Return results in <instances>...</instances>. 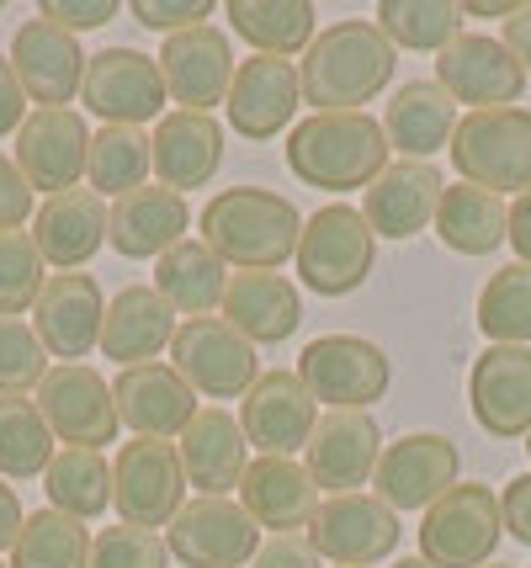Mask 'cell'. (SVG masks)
I'll return each mask as SVG.
<instances>
[{"mask_svg": "<svg viewBox=\"0 0 531 568\" xmlns=\"http://www.w3.org/2000/svg\"><path fill=\"white\" fill-rule=\"evenodd\" d=\"M304 213L272 186H224L203 202V245L239 272H277L298 255Z\"/></svg>", "mask_w": 531, "mask_h": 568, "instance_id": "6da1fadb", "label": "cell"}, {"mask_svg": "<svg viewBox=\"0 0 531 568\" xmlns=\"http://www.w3.org/2000/svg\"><path fill=\"white\" fill-rule=\"evenodd\" d=\"M399 70V49L378 32V22L351 17L329 22V32H314L298 64V85L314 112H361Z\"/></svg>", "mask_w": 531, "mask_h": 568, "instance_id": "7a4b0ae2", "label": "cell"}, {"mask_svg": "<svg viewBox=\"0 0 531 568\" xmlns=\"http://www.w3.org/2000/svg\"><path fill=\"white\" fill-rule=\"evenodd\" d=\"M388 133L367 112H314L287 128V171L314 192H367L388 171Z\"/></svg>", "mask_w": 531, "mask_h": 568, "instance_id": "3957f363", "label": "cell"}, {"mask_svg": "<svg viewBox=\"0 0 531 568\" xmlns=\"http://www.w3.org/2000/svg\"><path fill=\"white\" fill-rule=\"evenodd\" d=\"M452 165L468 186L494 197H527L531 192V112L527 106H494L457 118Z\"/></svg>", "mask_w": 531, "mask_h": 568, "instance_id": "277c9868", "label": "cell"}, {"mask_svg": "<svg viewBox=\"0 0 531 568\" xmlns=\"http://www.w3.org/2000/svg\"><path fill=\"white\" fill-rule=\"evenodd\" d=\"M293 261H298L304 287H314L319 297H346L372 276L378 234L367 229L361 207L329 202L314 219H304V240H298V255H293Z\"/></svg>", "mask_w": 531, "mask_h": 568, "instance_id": "5b68a950", "label": "cell"}, {"mask_svg": "<svg viewBox=\"0 0 531 568\" xmlns=\"http://www.w3.org/2000/svg\"><path fill=\"white\" fill-rule=\"evenodd\" d=\"M506 516L489 484H457L420 520V558L430 568H483L500 547Z\"/></svg>", "mask_w": 531, "mask_h": 568, "instance_id": "8992f818", "label": "cell"}, {"mask_svg": "<svg viewBox=\"0 0 531 568\" xmlns=\"http://www.w3.org/2000/svg\"><path fill=\"white\" fill-rule=\"evenodd\" d=\"M298 377H304V388L314 404L367 415V409L388 394L394 367H388L382 346L361 341V335H319V341H308L304 356H298Z\"/></svg>", "mask_w": 531, "mask_h": 568, "instance_id": "52a82bcc", "label": "cell"}, {"mask_svg": "<svg viewBox=\"0 0 531 568\" xmlns=\"http://www.w3.org/2000/svg\"><path fill=\"white\" fill-rule=\"evenodd\" d=\"M171 362L186 377V388L203 398H245L261 383V356L224 314L181 324L171 341Z\"/></svg>", "mask_w": 531, "mask_h": 568, "instance_id": "ba28073f", "label": "cell"}, {"mask_svg": "<svg viewBox=\"0 0 531 568\" xmlns=\"http://www.w3.org/2000/svg\"><path fill=\"white\" fill-rule=\"evenodd\" d=\"M112 499H118V520L123 526H144V531L171 526L181 516V505H186V473H181L176 442L133 436V442L118 446Z\"/></svg>", "mask_w": 531, "mask_h": 568, "instance_id": "9c48e42d", "label": "cell"}, {"mask_svg": "<svg viewBox=\"0 0 531 568\" xmlns=\"http://www.w3.org/2000/svg\"><path fill=\"white\" fill-rule=\"evenodd\" d=\"M405 537L399 510H388L378 495H325L319 510L308 520V542L319 558H329L335 568H372L382 564Z\"/></svg>", "mask_w": 531, "mask_h": 568, "instance_id": "30bf717a", "label": "cell"}, {"mask_svg": "<svg viewBox=\"0 0 531 568\" xmlns=\"http://www.w3.org/2000/svg\"><path fill=\"white\" fill-rule=\"evenodd\" d=\"M457 473H462L457 442L436 436V430H409V436L382 446L378 473H372V495L388 510H430L447 489L462 484Z\"/></svg>", "mask_w": 531, "mask_h": 568, "instance_id": "8fae6325", "label": "cell"}, {"mask_svg": "<svg viewBox=\"0 0 531 568\" xmlns=\"http://www.w3.org/2000/svg\"><path fill=\"white\" fill-rule=\"evenodd\" d=\"M165 547L186 568H245L261 552V526L234 499L197 495V499H186L181 516L171 520Z\"/></svg>", "mask_w": 531, "mask_h": 568, "instance_id": "7c38bea8", "label": "cell"}, {"mask_svg": "<svg viewBox=\"0 0 531 568\" xmlns=\"http://www.w3.org/2000/svg\"><path fill=\"white\" fill-rule=\"evenodd\" d=\"M38 415L49 420L53 442L64 446H96L118 442V404L112 388L96 367H80V362H59L49 367V377L38 383Z\"/></svg>", "mask_w": 531, "mask_h": 568, "instance_id": "4fadbf2b", "label": "cell"}, {"mask_svg": "<svg viewBox=\"0 0 531 568\" xmlns=\"http://www.w3.org/2000/svg\"><path fill=\"white\" fill-rule=\"evenodd\" d=\"M436 85L452 101L473 106V112H494V106H515L521 101L527 70L506 49V38L462 32L457 43H447V49L436 53Z\"/></svg>", "mask_w": 531, "mask_h": 568, "instance_id": "5bb4252c", "label": "cell"}, {"mask_svg": "<svg viewBox=\"0 0 531 568\" xmlns=\"http://www.w3.org/2000/svg\"><path fill=\"white\" fill-rule=\"evenodd\" d=\"M80 101L102 118L106 128H139L160 118L165 106V80H160V59L139 49H102L85 59V85Z\"/></svg>", "mask_w": 531, "mask_h": 568, "instance_id": "9a60e30c", "label": "cell"}, {"mask_svg": "<svg viewBox=\"0 0 531 568\" xmlns=\"http://www.w3.org/2000/svg\"><path fill=\"white\" fill-rule=\"evenodd\" d=\"M91 160V128L70 106H38L17 133V171L32 192H75Z\"/></svg>", "mask_w": 531, "mask_h": 568, "instance_id": "2e32d148", "label": "cell"}, {"mask_svg": "<svg viewBox=\"0 0 531 568\" xmlns=\"http://www.w3.org/2000/svg\"><path fill=\"white\" fill-rule=\"evenodd\" d=\"M228 128L251 144H266L287 133L293 112L304 106V85H298V64L293 59H277V53H255L234 70V85H228Z\"/></svg>", "mask_w": 531, "mask_h": 568, "instance_id": "e0dca14e", "label": "cell"}, {"mask_svg": "<svg viewBox=\"0 0 531 568\" xmlns=\"http://www.w3.org/2000/svg\"><path fill=\"white\" fill-rule=\"evenodd\" d=\"M234 70H239L234 49L213 22L176 32L160 49V80H165V97L176 101V112H213L218 101H228Z\"/></svg>", "mask_w": 531, "mask_h": 568, "instance_id": "ac0fdd59", "label": "cell"}, {"mask_svg": "<svg viewBox=\"0 0 531 568\" xmlns=\"http://www.w3.org/2000/svg\"><path fill=\"white\" fill-rule=\"evenodd\" d=\"M378 457H382L378 420L356 415V409H329L304 446V468L325 495H356L361 484H372Z\"/></svg>", "mask_w": 531, "mask_h": 568, "instance_id": "d6986e66", "label": "cell"}, {"mask_svg": "<svg viewBox=\"0 0 531 568\" xmlns=\"http://www.w3.org/2000/svg\"><path fill=\"white\" fill-rule=\"evenodd\" d=\"M314 425H319V404L308 398L304 377L287 367L261 372V383L245 394V409H239V430H245V442L261 457H293V452H304Z\"/></svg>", "mask_w": 531, "mask_h": 568, "instance_id": "ffe728a7", "label": "cell"}, {"mask_svg": "<svg viewBox=\"0 0 531 568\" xmlns=\"http://www.w3.org/2000/svg\"><path fill=\"white\" fill-rule=\"evenodd\" d=\"M102 320H106V297L96 287L91 272H53L43 282V293L32 303V329L49 356H91L102 346Z\"/></svg>", "mask_w": 531, "mask_h": 568, "instance_id": "44dd1931", "label": "cell"}, {"mask_svg": "<svg viewBox=\"0 0 531 568\" xmlns=\"http://www.w3.org/2000/svg\"><path fill=\"white\" fill-rule=\"evenodd\" d=\"M6 59H11V70L22 80L27 101H38V106H70L75 91L85 85V59H91V53H80L75 32L32 17V22L17 27Z\"/></svg>", "mask_w": 531, "mask_h": 568, "instance_id": "7402d4cb", "label": "cell"}, {"mask_svg": "<svg viewBox=\"0 0 531 568\" xmlns=\"http://www.w3.org/2000/svg\"><path fill=\"white\" fill-rule=\"evenodd\" d=\"M468 404H473V420L489 436L521 442L531 430V351L527 346L479 351L473 372H468Z\"/></svg>", "mask_w": 531, "mask_h": 568, "instance_id": "603a6c76", "label": "cell"}, {"mask_svg": "<svg viewBox=\"0 0 531 568\" xmlns=\"http://www.w3.org/2000/svg\"><path fill=\"white\" fill-rule=\"evenodd\" d=\"M112 404H118V425H127L133 436H150V442H171L197 420V394L165 362L123 367L118 388H112Z\"/></svg>", "mask_w": 531, "mask_h": 568, "instance_id": "cb8c5ba5", "label": "cell"}, {"mask_svg": "<svg viewBox=\"0 0 531 568\" xmlns=\"http://www.w3.org/2000/svg\"><path fill=\"white\" fill-rule=\"evenodd\" d=\"M441 192H447V181L430 160H388V171L361 197V219L378 240H409L436 223Z\"/></svg>", "mask_w": 531, "mask_h": 568, "instance_id": "d4e9b609", "label": "cell"}, {"mask_svg": "<svg viewBox=\"0 0 531 568\" xmlns=\"http://www.w3.org/2000/svg\"><path fill=\"white\" fill-rule=\"evenodd\" d=\"M192 229V207L171 186H139L123 192L106 213V245L118 250L123 261H160L165 250H176Z\"/></svg>", "mask_w": 531, "mask_h": 568, "instance_id": "484cf974", "label": "cell"}, {"mask_svg": "<svg viewBox=\"0 0 531 568\" xmlns=\"http://www.w3.org/2000/svg\"><path fill=\"white\" fill-rule=\"evenodd\" d=\"M239 505L255 526H266L272 537H287L314 520L319 510V484L308 478L298 457H255L239 478Z\"/></svg>", "mask_w": 531, "mask_h": 568, "instance_id": "4316f807", "label": "cell"}, {"mask_svg": "<svg viewBox=\"0 0 531 568\" xmlns=\"http://www.w3.org/2000/svg\"><path fill=\"white\" fill-rule=\"evenodd\" d=\"M245 430L228 409H197V420L186 425L176 436V457H181V473H186V489L197 495H213L224 499L228 489H239L245 478Z\"/></svg>", "mask_w": 531, "mask_h": 568, "instance_id": "83f0119b", "label": "cell"}, {"mask_svg": "<svg viewBox=\"0 0 531 568\" xmlns=\"http://www.w3.org/2000/svg\"><path fill=\"white\" fill-rule=\"evenodd\" d=\"M106 213H112L106 197H96L91 186L59 192V197H49L32 213V245H38V255L49 266L75 272V266H85L106 245Z\"/></svg>", "mask_w": 531, "mask_h": 568, "instance_id": "f1b7e54d", "label": "cell"}, {"mask_svg": "<svg viewBox=\"0 0 531 568\" xmlns=\"http://www.w3.org/2000/svg\"><path fill=\"white\" fill-rule=\"evenodd\" d=\"M150 149L160 186L192 192V186H207L224 165V128L213 123V112H165L150 133Z\"/></svg>", "mask_w": 531, "mask_h": 568, "instance_id": "f546056e", "label": "cell"}, {"mask_svg": "<svg viewBox=\"0 0 531 568\" xmlns=\"http://www.w3.org/2000/svg\"><path fill=\"white\" fill-rule=\"evenodd\" d=\"M224 320L251 346H282L287 335H298L304 303H298V287L282 272H234L224 293Z\"/></svg>", "mask_w": 531, "mask_h": 568, "instance_id": "4dcf8cb0", "label": "cell"}, {"mask_svg": "<svg viewBox=\"0 0 531 568\" xmlns=\"http://www.w3.org/2000/svg\"><path fill=\"white\" fill-rule=\"evenodd\" d=\"M176 308L154 287H123V293L106 303L102 320V356L123 362V367H144L160 362V351L176 341Z\"/></svg>", "mask_w": 531, "mask_h": 568, "instance_id": "1f68e13d", "label": "cell"}, {"mask_svg": "<svg viewBox=\"0 0 531 568\" xmlns=\"http://www.w3.org/2000/svg\"><path fill=\"white\" fill-rule=\"evenodd\" d=\"M382 133H388V149H399L405 160H430L436 149H452L457 101L436 80H409L388 101Z\"/></svg>", "mask_w": 531, "mask_h": 568, "instance_id": "d6a6232c", "label": "cell"}, {"mask_svg": "<svg viewBox=\"0 0 531 568\" xmlns=\"http://www.w3.org/2000/svg\"><path fill=\"white\" fill-rule=\"evenodd\" d=\"M436 240L457 255H494V250L510 240V207L506 197L483 192V186H468L457 181L441 192V207H436Z\"/></svg>", "mask_w": 531, "mask_h": 568, "instance_id": "836d02e7", "label": "cell"}, {"mask_svg": "<svg viewBox=\"0 0 531 568\" xmlns=\"http://www.w3.org/2000/svg\"><path fill=\"white\" fill-rule=\"evenodd\" d=\"M154 293L165 297L176 314H186V320H203L213 308H224L228 266L203 240H181L176 250H165L154 261Z\"/></svg>", "mask_w": 531, "mask_h": 568, "instance_id": "e575fe53", "label": "cell"}, {"mask_svg": "<svg viewBox=\"0 0 531 568\" xmlns=\"http://www.w3.org/2000/svg\"><path fill=\"white\" fill-rule=\"evenodd\" d=\"M43 489H49V510H64L75 520H96L112 505V463L96 446H64V452H53Z\"/></svg>", "mask_w": 531, "mask_h": 568, "instance_id": "d590c367", "label": "cell"}, {"mask_svg": "<svg viewBox=\"0 0 531 568\" xmlns=\"http://www.w3.org/2000/svg\"><path fill=\"white\" fill-rule=\"evenodd\" d=\"M228 27L251 43L255 53H298L314 43V6L308 0H228Z\"/></svg>", "mask_w": 531, "mask_h": 568, "instance_id": "8d00e7d4", "label": "cell"}, {"mask_svg": "<svg viewBox=\"0 0 531 568\" xmlns=\"http://www.w3.org/2000/svg\"><path fill=\"white\" fill-rule=\"evenodd\" d=\"M154 171V149L144 128H106L91 133V160H85V181L96 197H123V192H139L144 175Z\"/></svg>", "mask_w": 531, "mask_h": 568, "instance_id": "74e56055", "label": "cell"}, {"mask_svg": "<svg viewBox=\"0 0 531 568\" xmlns=\"http://www.w3.org/2000/svg\"><path fill=\"white\" fill-rule=\"evenodd\" d=\"M91 531L64 510H32L11 547V568H91Z\"/></svg>", "mask_w": 531, "mask_h": 568, "instance_id": "f35d334b", "label": "cell"}, {"mask_svg": "<svg viewBox=\"0 0 531 568\" xmlns=\"http://www.w3.org/2000/svg\"><path fill=\"white\" fill-rule=\"evenodd\" d=\"M372 22L394 49L441 53L447 43L462 38V6H452V0H382Z\"/></svg>", "mask_w": 531, "mask_h": 568, "instance_id": "ab89813d", "label": "cell"}, {"mask_svg": "<svg viewBox=\"0 0 531 568\" xmlns=\"http://www.w3.org/2000/svg\"><path fill=\"white\" fill-rule=\"evenodd\" d=\"M53 463V430L38 404L22 394H0V478H38Z\"/></svg>", "mask_w": 531, "mask_h": 568, "instance_id": "60d3db41", "label": "cell"}, {"mask_svg": "<svg viewBox=\"0 0 531 568\" xmlns=\"http://www.w3.org/2000/svg\"><path fill=\"white\" fill-rule=\"evenodd\" d=\"M479 329L489 346H527L531 341V266L510 261L483 282L479 293Z\"/></svg>", "mask_w": 531, "mask_h": 568, "instance_id": "b9f144b4", "label": "cell"}, {"mask_svg": "<svg viewBox=\"0 0 531 568\" xmlns=\"http://www.w3.org/2000/svg\"><path fill=\"white\" fill-rule=\"evenodd\" d=\"M49 282V261L38 255L27 229H0V320H22Z\"/></svg>", "mask_w": 531, "mask_h": 568, "instance_id": "7bdbcfd3", "label": "cell"}, {"mask_svg": "<svg viewBox=\"0 0 531 568\" xmlns=\"http://www.w3.org/2000/svg\"><path fill=\"white\" fill-rule=\"evenodd\" d=\"M49 377V351L27 320H0V394H27Z\"/></svg>", "mask_w": 531, "mask_h": 568, "instance_id": "ee69618b", "label": "cell"}, {"mask_svg": "<svg viewBox=\"0 0 531 568\" xmlns=\"http://www.w3.org/2000/svg\"><path fill=\"white\" fill-rule=\"evenodd\" d=\"M91 568H171V547L160 542V531L118 520L91 542Z\"/></svg>", "mask_w": 531, "mask_h": 568, "instance_id": "f6af8a7d", "label": "cell"}, {"mask_svg": "<svg viewBox=\"0 0 531 568\" xmlns=\"http://www.w3.org/2000/svg\"><path fill=\"white\" fill-rule=\"evenodd\" d=\"M127 11H133V22L139 27L165 32V38L192 32V27H207V17H213V6H207V0H133Z\"/></svg>", "mask_w": 531, "mask_h": 568, "instance_id": "bcb514c9", "label": "cell"}, {"mask_svg": "<svg viewBox=\"0 0 531 568\" xmlns=\"http://www.w3.org/2000/svg\"><path fill=\"white\" fill-rule=\"evenodd\" d=\"M38 17L80 38V32H91V27L112 22V17H118V0H43V6H38Z\"/></svg>", "mask_w": 531, "mask_h": 568, "instance_id": "7dc6e473", "label": "cell"}, {"mask_svg": "<svg viewBox=\"0 0 531 568\" xmlns=\"http://www.w3.org/2000/svg\"><path fill=\"white\" fill-rule=\"evenodd\" d=\"M27 219H32V186L17 171V160L0 154V229H22Z\"/></svg>", "mask_w": 531, "mask_h": 568, "instance_id": "c3c4849f", "label": "cell"}, {"mask_svg": "<svg viewBox=\"0 0 531 568\" xmlns=\"http://www.w3.org/2000/svg\"><path fill=\"white\" fill-rule=\"evenodd\" d=\"M255 568H319V552L308 537L287 531V537H266L255 552Z\"/></svg>", "mask_w": 531, "mask_h": 568, "instance_id": "681fc988", "label": "cell"}, {"mask_svg": "<svg viewBox=\"0 0 531 568\" xmlns=\"http://www.w3.org/2000/svg\"><path fill=\"white\" fill-rule=\"evenodd\" d=\"M500 516H506V531L521 547H531V473H515L500 495Z\"/></svg>", "mask_w": 531, "mask_h": 568, "instance_id": "f907efd6", "label": "cell"}, {"mask_svg": "<svg viewBox=\"0 0 531 568\" xmlns=\"http://www.w3.org/2000/svg\"><path fill=\"white\" fill-rule=\"evenodd\" d=\"M22 123H27V91L17 70H11V59H0V139L22 133Z\"/></svg>", "mask_w": 531, "mask_h": 568, "instance_id": "816d5d0a", "label": "cell"}, {"mask_svg": "<svg viewBox=\"0 0 531 568\" xmlns=\"http://www.w3.org/2000/svg\"><path fill=\"white\" fill-rule=\"evenodd\" d=\"M22 499H17V489L0 478V552H11L17 547V537H22Z\"/></svg>", "mask_w": 531, "mask_h": 568, "instance_id": "f5cc1de1", "label": "cell"}, {"mask_svg": "<svg viewBox=\"0 0 531 568\" xmlns=\"http://www.w3.org/2000/svg\"><path fill=\"white\" fill-rule=\"evenodd\" d=\"M510 245L521 255V266H531V192L510 202Z\"/></svg>", "mask_w": 531, "mask_h": 568, "instance_id": "db71d44e", "label": "cell"}, {"mask_svg": "<svg viewBox=\"0 0 531 568\" xmlns=\"http://www.w3.org/2000/svg\"><path fill=\"white\" fill-rule=\"evenodd\" d=\"M506 49L521 59V70L531 74V6H521L515 17L506 22Z\"/></svg>", "mask_w": 531, "mask_h": 568, "instance_id": "11a10c76", "label": "cell"}, {"mask_svg": "<svg viewBox=\"0 0 531 568\" xmlns=\"http://www.w3.org/2000/svg\"><path fill=\"white\" fill-rule=\"evenodd\" d=\"M515 11H521L515 0H468V6H462V17H506V22Z\"/></svg>", "mask_w": 531, "mask_h": 568, "instance_id": "9f6ffc18", "label": "cell"}, {"mask_svg": "<svg viewBox=\"0 0 531 568\" xmlns=\"http://www.w3.org/2000/svg\"><path fill=\"white\" fill-rule=\"evenodd\" d=\"M394 568H430V564H426V558H399Z\"/></svg>", "mask_w": 531, "mask_h": 568, "instance_id": "6f0895ef", "label": "cell"}, {"mask_svg": "<svg viewBox=\"0 0 531 568\" xmlns=\"http://www.w3.org/2000/svg\"><path fill=\"white\" fill-rule=\"evenodd\" d=\"M483 568H506V564H483Z\"/></svg>", "mask_w": 531, "mask_h": 568, "instance_id": "680465c9", "label": "cell"}, {"mask_svg": "<svg viewBox=\"0 0 531 568\" xmlns=\"http://www.w3.org/2000/svg\"><path fill=\"white\" fill-rule=\"evenodd\" d=\"M527 452H531V430H527Z\"/></svg>", "mask_w": 531, "mask_h": 568, "instance_id": "91938a15", "label": "cell"}, {"mask_svg": "<svg viewBox=\"0 0 531 568\" xmlns=\"http://www.w3.org/2000/svg\"><path fill=\"white\" fill-rule=\"evenodd\" d=\"M0 568H11V564H0Z\"/></svg>", "mask_w": 531, "mask_h": 568, "instance_id": "94428289", "label": "cell"}]
</instances>
